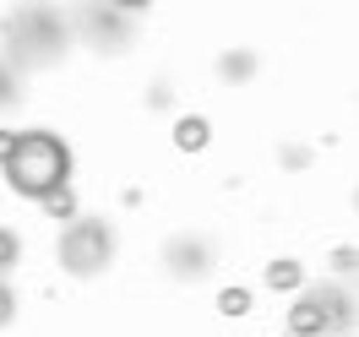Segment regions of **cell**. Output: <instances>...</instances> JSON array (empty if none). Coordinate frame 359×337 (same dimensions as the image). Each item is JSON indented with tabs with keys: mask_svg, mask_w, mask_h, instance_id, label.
<instances>
[{
	"mask_svg": "<svg viewBox=\"0 0 359 337\" xmlns=\"http://www.w3.org/2000/svg\"><path fill=\"white\" fill-rule=\"evenodd\" d=\"M218 71H224V82H250V76H256V55H240V49H229L224 60H218Z\"/></svg>",
	"mask_w": 359,
	"mask_h": 337,
	"instance_id": "8",
	"label": "cell"
},
{
	"mask_svg": "<svg viewBox=\"0 0 359 337\" xmlns=\"http://www.w3.org/2000/svg\"><path fill=\"white\" fill-rule=\"evenodd\" d=\"M283 163H294V169H305V163H311V153H305V147H289V153H283Z\"/></svg>",
	"mask_w": 359,
	"mask_h": 337,
	"instance_id": "15",
	"label": "cell"
},
{
	"mask_svg": "<svg viewBox=\"0 0 359 337\" xmlns=\"http://www.w3.org/2000/svg\"><path fill=\"white\" fill-rule=\"evenodd\" d=\"M71 44V27L60 11H49V6H27L17 11L11 22H6V60L11 66H49V60H60V49Z\"/></svg>",
	"mask_w": 359,
	"mask_h": 337,
	"instance_id": "2",
	"label": "cell"
},
{
	"mask_svg": "<svg viewBox=\"0 0 359 337\" xmlns=\"http://www.w3.org/2000/svg\"><path fill=\"white\" fill-rule=\"evenodd\" d=\"M44 212L49 218H76V196H71V191H55V196H44Z\"/></svg>",
	"mask_w": 359,
	"mask_h": 337,
	"instance_id": "11",
	"label": "cell"
},
{
	"mask_svg": "<svg viewBox=\"0 0 359 337\" xmlns=\"http://www.w3.org/2000/svg\"><path fill=\"white\" fill-rule=\"evenodd\" d=\"M11 147H17V131H0V163L11 158Z\"/></svg>",
	"mask_w": 359,
	"mask_h": 337,
	"instance_id": "16",
	"label": "cell"
},
{
	"mask_svg": "<svg viewBox=\"0 0 359 337\" xmlns=\"http://www.w3.org/2000/svg\"><path fill=\"white\" fill-rule=\"evenodd\" d=\"M11 98H17V88H11V71L0 66V104H11Z\"/></svg>",
	"mask_w": 359,
	"mask_h": 337,
	"instance_id": "14",
	"label": "cell"
},
{
	"mask_svg": "<svg viewBox=\"0 0 359 337\" xmlns=\"http://www.w3.org/2000/svg\"><path fill=\"white\" fill-rule=\"evenodd\" d=\"M299 283H305L299 261H272V267H267V289H278V294H294Z\"/></svg>",
	"mask_w": 359,
	"mask_h": 337,
	"instance_id": "9",
	"label": "cell"
},
{
	"mask_svg": "<svg viewBox=\"0 0 359 337\" xmlns=\"http://www.w3.org/2000/svg\"><path fill=\"white\" fill-rule=\"evenodd\" d=\"M11 321H17V294H11V283L0 277V332H6Z\"/></svg>",
	"mask_w": 359,
	"mask_h": 337,
	"instance_id": "13",
	"label": "cell"
},
{
	"mask_svg": "<svg viewBox=\"0 0 359 337\" xmlns=\"http://www.w3.org/2000/svg\"><path fill=\"white\" fill-rule=\"evenodd\" d=\"M348 326H354V305H348V289L337 283L305 289L289 310V337H348Z\"/></svg>",
	"mask_w": 359,
	"mask_h": 337,
	"instance_id": "3",
	"label": "cell"
},
{
	"mask_svg": "<svg viewBox=\"0 0 359 337\" xmlns=\"http://www.w3.org/2000/svg\"><path fill=\"white\" fill-rule=\"evenodd\" d=\"M0 169H6V180H11L17 196L44 202V196H55V191H66L71 147L55 131H17V147H11V158H6Z\"/></svg>",
	"mask_w": 359,
	"mask_h": 337,
	"instance_id": "1",
	"label": "cell"
},
{
	"mask_svg": "<svg viewBox=\"0 0 359 337\" xmlns=\"http://www.w3.org/2000/svg\"><path fill=\"white\" fill-rule=\"evenodd\" d=\"M212 261H218V250H212V240H202V234H180V240H169L163 245V267L175 272V277H207L212 272Z\"/></svg>",
	"mask_w": 359,
	"mask_h": 337,
	"instance_id": "5",
	"label": "cell"
},
{
	"mask_svg": "<svg viewBox=\"0 0 359 337\" xmlns=\"http://www.w3.org/2000/svg\"><path fill=\"white\" fill-rule=\"evenodd\" d=\"M114 261V228L104 218H71V228L60 234V267L71 277H98Z\"/></svg>",
	"mask_w": 359,
	"mask_h": 337,
	"instance_id": "4",
	"label": "cell"
},
{
	"mask_svg": "<svg viewBox=\"0 0 359 337\" xmlns=\"http://www.w3.org/2000/svg\"><path fill=\"white\" fill-rule=\"evenodd\" d=\"M207 142H212V125H207L202 114H180L175 120V147L180 153H202Z\"/></svg>",
	"mask_w": 359,
	"mask_h": 337,
	"instance_id": "7",
	"label": "cell"
},
{
	"mask_svg": "<svg viewBox=\"0 0 359 337\" xmlns=\"http://www.w3.org/2000/svg\"><path fill=\"white\" fill-rule=\"evenodd\" d=\"M218 310H224V315H245L250 310V294L245 289H224V294H218Z\"/></svg>",
	"mask_w": 359,
	"mask_h": 337,
	"instance_id": "12",
	"label": "cell"
},
{
	"mask_svg": "<svg viewBox=\"0 0 359 337\" xmlns=\"http://www.w3.org/2000/svg\"><path fill=\"white\" fill-rule=\"evenodd\" d=\"M17 261H22V234L0 223V272H11Z\"/></svg>",
	"mask_w": 359,
	"mask_h": 337,
	"instance_id": "10",
	"label": "cell"
},
{
	"mask_svg": "<svg viewBox=\"0 0 359 337\" xmlns=\"http://www.w3.org/2000/svg\"><path fill=\"white\" fill-rule=\"evenodd\" d=\"M82 22H93V44L98 49H126L131 44V27H126V11H109V6H93V11H82Z\"/></svg>",
	"mask_w": 359,
	"mask_h": 337,
	"instance_id": "6",
	"label": "cell"
}]
</instances>
